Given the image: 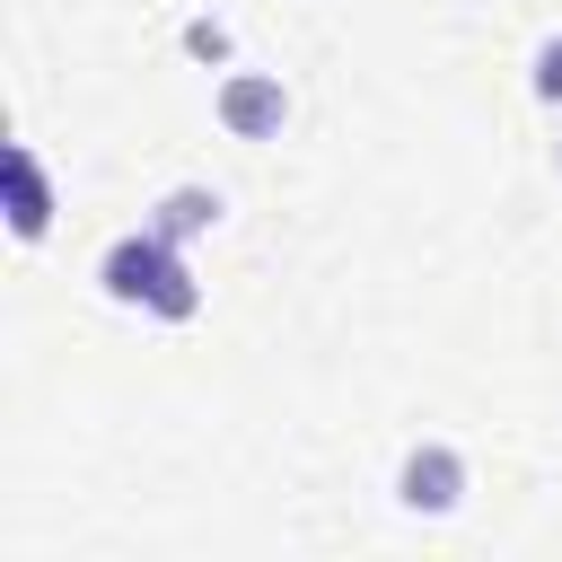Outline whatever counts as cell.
<instances>
[{"mask_svg": "<svg viewBox=\"0 0 562 562\" xmlns=\"http://www.w3.org/2000/svg\"><path fill=\"white\" fill-rule=\"evenodd\" d=\"M97 281H105V299H114V307H149V316H167V325H184V316L202 307V281L184 272V255H176L158 228L114 237V246H105V263H97Z\"/></svg>", "mask_w": 562, "mask_h": 562, "instance_id": "cell-1", "label": "cell"}, {"mask_svg": "<svg viewBox=\"0 0 562 562\" xmlns=\"http://www.w3.org/2000/svg\"><path fill=\"white\" fill-rule=\"evenodd\" d=\"M220 123H228L237 140H272V132L290 123L281 79H272V70H228V79H220Z\"/></svg>", "mask_w": 562, "mask_h": 562, "instance_id": "cell-2", "label": "cell"}, {"mask_svg": "<svg viewBox=\"0 0 562 562\" xmlns=\"http://www.w3.org/2000/svg\"><path fill=\"white\" fill-rule=\"evenodd\" d=\"M395 492H404V509H430V518H439V509H457V492H465V457L430 439V448L404 457V483H395Z\"/></svg>", "mask_w": 562, "mask_h": 562, "instance_id": "cell-3", "label": "cell"}, {"mask_svg": "<svg viewBox=\"0 0 562 562\" xmlns=\"http://www.w3.org/2000/svg\"><path fill=\"white\" fill-rule=\"evenodd\" d=\"M0 167H9V228H18V237H44V228H53V184H44L35 149H26V140H9V158H0Z\"/></svg>", "mask_w": 562, "mask_h": 562, "instance_id": "cell-4", "label": "cell"}, {"mask_svg": "<svg viewBox=\"0 0 562 562\" xmlns=\"http://www.w3.org/2000/svg\"><path fill=\"white\" fill-rule=\"evenodd\" d=\"M211 220H220V193H211V184H176V193H167V202L149 211V228H158L167 246H184V237H202Z\"/></svg>", "mask_w": 562, "mask_h": 562, "instance_id": "cell-5", "label": "cell"}, {"mask_svg": "<svg viewBox=\"0 0 562 562\" xmlns=\"http://www.w3.org/2000/svg\"><path fill=\"white\" fill-rule=\"evenodd\" d=\"M536 97H544V105H562V35H544V44H536Z\"/></svg>", "mask_w": 562, "mask_h": 562, "instance_id": "cell-6", "label": "cell"}]
</instances>
